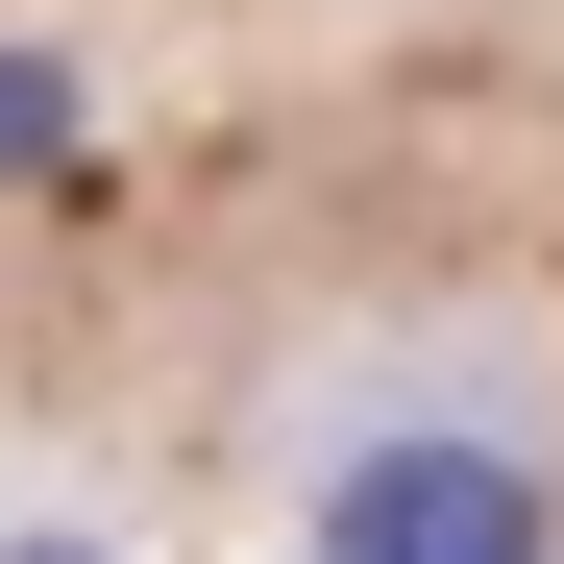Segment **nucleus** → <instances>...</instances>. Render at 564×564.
Masks as SVG:
<instances>
[{"label":"nucleus","instance_id":"obj_1","mask_svg":"<svg viewBox=\"0 0 564 564\" xmlns=\"http://www.w3.org/2000/svg\"><path fill=\"white\" fill-rule=\"evenodd\" d=\"M319 564H564V491L516 442H368L319 491Z\"/></svg>","mask_w":564,"mask_h":564},{"label":"nucleus","instance_id":"obj_2","mask_svg":"<svg viewBox=\"0 0 564 564\" xmlns=\"http://www.w3.org/2000/svg\"><path fill=\"white\" fill-rule=\"evenodd\" d=\"M0 564H99V540H0Z\"/></svg>","mask_w":564,"mask_h":564}]
</instances>
